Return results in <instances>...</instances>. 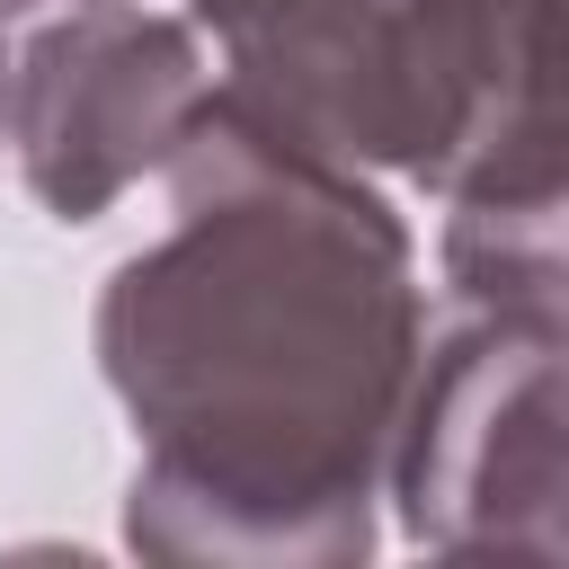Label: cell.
Returning <instances> with one entry per match:
<instances>
[{
  "label": "cell",
  "mask_w": 569,
  "mask_h": 569,
  "mask_svg": "<svg viewBox=\"0 0 569 569\" xmlns=\"http://www.w3.org/2000/svg\"><path fill=\"white\" fill-rule=\"evenodd\" d=\"M382 489L445 560H560V302H462L418 347Z\"/></svg>",
  "instance_id": "3"
},
{
  "label": "cell",
  "mask_w": 569,
  "mask_h": 569,
  "mask_svg": "<svg viewBox=\"0 0 569 569\" xmlns=\"http://www.w3.org/2000/svg\"><path fill=\"white\" fill-rule=\"evenodd\" d=\"M0 36H9V27H0ZM0 107H9V44H0Z\"/></svg>",
  "instance_id": "6"
},
{
  "label": "cell",
  "mask_w": 569,
  "mask_h": 569,
  "mask_svg": "<svg viewBox=\"0 0 569 569\" xmlns=\"http://www.w3.org/2000/svg\"><path fill=\"white\" fill-rule=\"evenodd\" d=\"M204 44L142 0H71L9 62L18 178L53 222H98L142 169H160L204 98Z\"/></svg>",
  "instance_id": "4"
},
{
  "label": "cell",
  "mask_w": 569,
  "mask_h": 569,
  "mask_svg": "<svg viewBox=\"0 0 569 569\" xmlns=\"http://www.w3.org/2000/svg\"><path fill=\"white\" fill-rule=\"evenodd\" d=\"M27 9H44V0H0V27H9V18H27Z\"/></svg>",
  "instance_id": "5"
},
{
  "label": "cell",
  "mask_w": 569,
  "mask_h": 569,
  "mask_svg": "<svg viewBox=\"0 0 569 569\" xmlns=\"http://www.w3.org/2000/svg\"><path fill=\"white\" fill-rule=\"evenodd\" d=\"M409 178L436 187L462 302H560L551 0H391Z\"/></svg>",
  "instance_id": "2"
},
{
  "label": "cell",
  "mask_w": 569,
  "mask_h": 569,
  "mask_svg": "<svg viewBox=\"0 0 569 569\" xmlns=\"http://www.w3.org/2000/svg\"><path fill=\"white\" fill-rule=\"evenodd\" d=\"M178 222L98 293V365L142 436L124 542L213 569L373 551L391 427L427 347L418 249L365 169L196 98L160 160Z\"/></svg>",
  "instance_id": "1"
}]
</instances>
